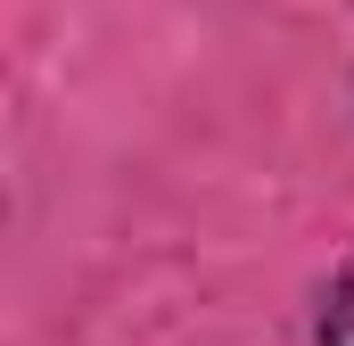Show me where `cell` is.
Masks as SVG:
<instances>
[{"label": "cell", "mask_w": 354, "mask_h": 346, "mask_svg": "<svg viewBox=\"0 0 354 346\" xmlns=\"http://www.w3.org/2000/svg\"><path fill=\"white\" fill-rule=\"evenodd\" d=\"M322 346H354V264L338 272V289L322 305Z\"/></svg>", "instance_id": "6da1fadb"}]
</instances>
